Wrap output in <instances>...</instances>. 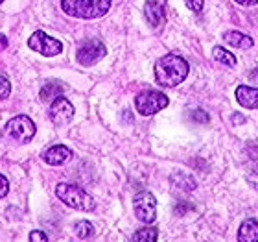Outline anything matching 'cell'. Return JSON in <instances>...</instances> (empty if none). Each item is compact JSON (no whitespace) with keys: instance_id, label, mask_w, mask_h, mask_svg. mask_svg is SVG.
I'll return each mask as SVG.
<instances>
[{"instance_id":"cell-1","label":"cell","mask_w":258,"mask_h":242,"mask_svg":"<svg viewBox=\"0 0 258 242\" xmlns=\"http://www.w3.org/2000/svg\"><path fill=\"white\" fill-rule=\"evenodd\" d=\"M188 61L183 60L181 56L168 54L162 56L161 60H157L155 63V80L161 87H175L179 83H183L184 78L188 76Z\"/></svg>"},{"instance_id":"cell-2","label":"cell","mask_w":258,"mask_h":242,"mask_svg":"<svg viewBox=\"0 0 258 242\" xmlns=\"http://www.w3.org/2000/svg\"><path fill=\"white\" fill-rule=\"evenodd\" d=\"M67 15L76 19H100L111 10V0H61Z\"/></svg>"},{"instance_id":"cell-3","label":"cell","mask_w":258,"mask_h":242,"mask_svg":"<svg viewBox=\"0 0 258 242\" xmlns=\"http://www.w3.org/2000/svg\"><path fill=\"white\" fill-rule=\"evenodd\" d=\"M55 194L57 198L63 202L64 205H69L72 209L78 211H92L94 209V200L89 192H85L83 188L76 187V185H70V183H59L55 187Z\"/></svg>"},{"instance_id":"cell-4","label":"cell","mask_w":258,"mask_h":242,"mask_svg":"<svg viewBox=\"0 0 258 242\" xmlns=\"http://www.w3.org/2000/svg\"><path fill=\"white\" fill-rule=\"evenodd\" d=\"M4 133L10 137L11 140H15L19 144H28L30 140L35 137L37 128L30 117L26 115H17L13 119H10L4 126Z\"/></svg>"},{"instance_id":"cell-5","label":"cell","mask_w":258,"mask_h":242,"mask_svg":"<svg viewBox=\"0 0 258 242\" xmlns=\"http://www.w3.org/2000/svg\"><path fill=\"white\" fill-rule=\"evenodd\" d=\"M170 104L168 96L161 91H142L135 98V108L142 117H150V115L159 113Z\"/></svg>"},{"instance_id":"cell-6","label":"cell","mask_w":258,"mask_h":242,"mask_svg":"<svg viewBox=\"0 0 258 242\" xmlns=\"http://www.w3.org/2000/svg\"><path fill=\"white\" fill-rule=\"evenodd\" d=\"M105 54H107V49H105V44L100 39H85L78 46L76 60H78L80 65H83V67H92V65H96L100 60H103Z\"/></svg>"},{"instance_id":"cell-7","label":"cell","mask_w":258,"mask_h":242,"mask_svg":"<svg viewBox=\"0 0 258 242\" xmlns=\"http://www.w3.org/2000/svg\"><path fill=\"white\" fill-rule=\"evenodd\" d=\"M133 209L135 215L140 222L144 224H153L157 218V200L155 196L148 190H140V192L135 194L133 198Z\"/></svg>"},{"instance_id":"cell-8","label":"cell","mask_w":258,"mask_h":242,"mask_svg":"<svg viewBox=\"0 0 258 242\" xmlns=\"http://www.w3.org/2000/svg\"><path fill=\"white\" fill-rule=\"evenodd\" d=\"M28 46L39 54L46 56V58H54V56L61 54L63 52V44L57 39L50 37L43 30H37V32L32 33V37L28 39Z\"/></svg>"},{"instance_id":"cell-9","label":"cell","mask_w":258,"mask_h":242,"mask_svg":"<svg viewBox=\"0 0 258 242\" xmlns=\"http://www.w3.org/2000/svg\"><path fill=\"white\" fill-rule=\"evenodd\" d=\"M48 113L55 126H64V124H69L72 120V117H74V106L67 98L59 96L57 100H54V102L50 104Z\"/></svg>"},{"instance_id":"cell-10","label":"cell","mask_w":258,"mask_h":242,"mask_svg":"<svg viewBox=\"0 0 258 242\" xmlns=\"http://www.w3.org/2000/svg\"><path fill=\"white\" fill-rule=\"evenodd\" d=\"M144 17L151 28H161L166 22V11L161 0H148L144 6Z\"/></svg>"},{"instance_id":"cell-11","label":"cell","mask_w":258,"mask_h":242,"mask_svg":"<svg viewBox=\"0 0 258 242\" xmlns=\"http://www.w3.org/2000/svg\"><path fill=\"white\" fill-rule=\"evenodd\" d=\"M70 157H72V150H70L69 146H64V144L50 146L48 150L43 154V159L48 163V165H52V167L64 165L67 161H70Z\"/></svg>"},{"instance_id":"cell-12","label":"cell","mask_w":258,"mask_h":242,"mask_svg":"<svg viewBox=\"0 0 258 242\" xmlns=\"http://www.w3.org/2000/svg\"><path fill=\"white\" fill-rule=\"evenodd\" d=\"M236 100L247 109H258V87L240 85L236 89Z\"/></svg>"},{"instance_id":"cell-13","label":"cell","mask_w":258,"mask_h":242,"mask_svg":"<svg viewBox=\"0 0 258 242\" xmlns=\"http://www.w3.org/2000/svg\"><path fill=\"white\" fill-rule=\"evenodd\" d=\"M238 242H258V222L249 218L238 229Z\"/></svg>"},{"instance_id":"cell-14","label":"cell","mask_w":258,"mask_h":242,"mask_svg":"<svg viewBox=\"0 0 258 242\" xmlns=\"http://www.w3.org/2000/svg\"><path fill=\"white\" fill-rule=\"evenodd\" d=\"M63 91H64L63 83H59V81H50V83H46V85L41 89V100L52 104L54 100L63 96Z\"/></svg>"},{"instance_id":"cell-15","label":"cell","mask_w":258,"mask_h":242,"mask_svg":"<svg viewBox=\"0 0 258 242\" xmlns=\"http://www.w3.org/2000/svg\"><path fill=\"white\" fill-rule=\"evenodd\" d=\"M223 39L227 44H231L234 49H251L253 46V39L249 35H243L242 32H227Z\"/></svg>"},{"instance_id":"cell-16","label":"cell","mask_w":258,"mask_h":242,"mask_svg":"<svg viewBox=\"0 0 258 242\" xmlns=\"http://www.w3.org/2000/svg\"><path fill=\"white\" fill-rule=\"evenodd\" d=\"M157 237H159V233L155 227H142L139 231H135L129 242H157Z\"/></svg>"},{"instance_id":"cell-17","label":"cell","mask_w":258,"mask_h":242,"mask_svg":"<svg viewBox=\"0 0 258 242\" xmlns=\"http://www.w3.org/2000/svg\"><path fill=\"white\" fill-rule=\"evenodd\" d=\"M212 56H214L216 61H220V63L227 65V67H234V65H236V58H234L229 50L223 49V46H216V49L212 50Z\"/></svg>"},{"instance_id":"cell-18","label":"cell","mask_w":258,"mask_h":242,"mask_svg":"<svg viewBox=\"0 0 258 242\" xmlns=\"http://www.w3.org/2000/svg\"><path fill=\"white\" fill-rule=\"evenodd\" d=\"M74 231L80 238H89V237H92V235H94V226H92L91 222L80 220L74 226Z\"/></svg>"},{"instance_id":"cell-19","label":"cell","mask_w":258,"mask_h":242,"mask_svg":"<svg viewBox=\"0 0 258 242\" xmlns=\"http://www.w3.org/2000/svg\"><path fill=\"white\" fill-rule=\"evenodd\" d=\"M11 94V83L10 80L6 78L4 74H0V100H6V98Z\"/></svg>"},{"instance_id":"cell-20","label":"cell","mask_w":258,"mask_h":242,"mask_svg":"<svg viewBox=\"0 0 258 242\" xmlns=\"http://www.w3.org/2000/svg\"><path fill=\"white\" fill-rule=\"evenodd\" d=\"M30 242H50L48 237H46V233L43 231H32L30 233Z\"/></svg>"},{"instance_id":"cell-21","label":"cell","mask_w":258,"mask_h":242,"mask_svg":"<svg viewBox=\"0 0 258 242\" xmlns=\"http://www.w3.org/2000/svg\"><path fill=\"white\" fill-rule=\"evenodd\" d=\"M8 192H10V181H8V178H4L0 174V198L8 196Z\"/></svg>"},{"instance_id":"cell-22","label":"cell","mask_w":258,"mask_h":242,"mask_svg":"<svg viewBox=\"0 0 258 242\" xmlns=\"http://www.w3.org/2000/svg\"><path fill=\"white\" fill-rule=\"evenodd\" d=\"M184 4L188 6L192 11H196V13L203 10V0H184Z\"/></svg>"},{"instance_id":"cell-23","label":"cell","mask_w":258,"mask_h":242,"mask_svg":"<svg viewBox=\"0 0 258 242\" xmlns=\"http://www.w3.org/2000/svg\"><path fill=\"white\" fill-rule=\"evenodd\" d=\"M192 117H194V122H201V124L209 122V115L205 113V111H194Z\"/></svg>"},{"instance_id":"cell-24","label":"cell","mask_w":258,"mask_h":242,"mask_svg":"<svg viewBox=\"0 0 258 242\" xmlns=\"http://www.w3.org/2000/svg\"><path fill=\"white\" fill-rule=\"evenodd\" d=\"M249 80L253 81L254 85L258 87V67H256V69H253V70H251V72H249Z\"/></svg>"},{"instance_id":"cell-25","label":"cell","mask_w":258,"mask_h":242,"mask_svg":"<svg viewBox=\"0 0 258 242\" xmlns=\"http://www.w3.org/2000/svg\"><path fill=\"white\" fill-rule=\"evenodd\" d=\"M247 181L253 185L254 188H258V174L256 172H253V174H249V178H247Z\"/></svg>"},{"instance_id":"cell-26","label":"cell","mask_w":258,"mask_h":242,"mask_svg":"<svg viewBox=\"0 0 258 242\" xmlns=\"http://www.w3.org/2000/svg\"><path fill=\"white\" fill-rule=\"evenodd\" d=\"M6 49H8V37L0 33V50H6Z\"/></svg>"},{"instance_id":"cell-27","label":"cell","mask_w":258,"mask_h":242,"mask_svg":"<svg viewBox=\"0 0 258 242\" xmlns=\"http://www.w3.org/2000/svg\"><path fill=\"white\" fill-rule=\"evenodd\" d=\"M238 4H242V6H254L258 4V0H236Z\"/></svg>"},{"instance_id":"cell-28","label":"cell","mask_w":258,"mask_h":242,"mask_svg":"<svg viewBox=\"0 0 258 242\" xmlns=\"http://www.w3.org/2000/svg\"><path fill=\"white\" fill-rule=\"evenodd\" d=\"M2 2H4V0H0V4H2Z\"/></svg>"}]
</instances>
